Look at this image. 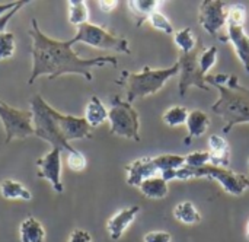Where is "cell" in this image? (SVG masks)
Masks as SVG:
<instances>
[{"instance_id": "cell-25", "label": "cell", "mask_w": 249, "mask_h": 242, "mask_svg": "<svg viewBox=\"0 0 249 242\" xmlns=\"http://www.w3.org/2000/svg\"><path fill=\"white\" fill-rule=\"evenodd\" d=\"M174 41H175L177 47L181 50V53H191L198 44V39L190 26L174 32Z\"/></svg>"}, {"instance_id": "cell-32", "label": "cell", "mask_w": 249, "mask_h": 242, "mask_svg": "<svg viewBox=\"0 0 249 242\" xmlns=\"http://www.w3.org/2000/svg\"><path fill=\"white\" fill-rule=\"evenodd\" d=\"M147 22H149L155 29H159V31H162V32H165V34H169V35L174 34V26H172L171 20H169L163 13H160L159 10H156L155 13H152Z\"/></svg>"}, {"instance_id": "cell-5", "label": "cell", "mask_w": 249, "mask_h": 242, "mask_svg": "<svg viewBox=\"0 0 249 242\" xmlns=\"http://www.w3.org/2000/svg\"><path fill=\"white\" fill-rule=\"evenodd\" d=\"M185 167V156L182 155H159V156H143L125 167L127 184L131 187H140L144 180L158 177L165 171H178Z\"/></svg>"}, {"instance_id": "cell-6", "label": "cell", "mask_w": 249, "mask_h": 242, "mask_svg": "<svg viewBox=\"0 0 249 242\" xmlns=\"http://www.w3.org/2000/svg\"><path fill=\"white\" fill-rule=\"evenodd\" d=\"M191 178H207V180H216L222 188L231 194V196H242L249 188V177L244 174H238L232 169L222 168V167H214V165H206L203 168H188L184 167L178 169L177 172V180L187 181Z\"/></svg>"}, {"instance_id": "cell-26", "label": "cell", "mask_w": 249, "mask_h": 242, "mask_svg": "<svg viewBox=\"0 0 249 242\" xmlns=\"http://www.w3.org/2000/svg\"><path fill=\"white\" fill-rule=\"evenodd\" d=\"M188 115H190V111L185 107L175 105L169 108L168 111H165V114L162 115V120L169 127H178V126L187 124Z\"/></svg>"}, {"instance_id": "cell-38", "label": "cell", "mask_w": 249, "mask_h": 242, "mask_svg": "<svg viewBox=\"0 0 249 242\" xmlns=\"http://www.w3.org/2000/svg\"><path fill=\"white\" fill-rule=\"evenodd\" d=\"M247 240L249 241V219H248V223H247Z\"/></svg>"}, {"instance_id": "cell-21", "label": "cell", "mask_w": 249, "mask_h": 242, "mask_svg": "<svg viewBox=\"0 0 249 242\" xmlns=\"http://www.w3.org/2000/svg\"><path fill=\"white\" fill-rule=\"evenodd\" d=\"M140 193L152 200H162L169 194V186L168 181H165L162 177H153L149 180H144L140 187Z\"/></svg>"}, {"instance_id": "cell-36", "label": "cell", "mask_w": 249, "mask_h": 242, "mask_svg": "<svg viewBox=\"0 0 249 242\" xmlns=\"http://www.w3.org/2000/svg\"><path fill=\"white\" fill-rule=\"evenodd\" d=\"M98 6L104 13H109L118 6V1H115V0H101V1H98Z\"/></svg>"}, {"instance_id": "cell-30", "label": "cell", "mask_w": 249, "mask_h": 242, "mask_svg": "<svg viewBox=\"0 0 249 242\" xmlns=\"http://www.w3.org/2000/svg\"><path fill=\"white\" fill-rule=\"evenodd\" d=\"M216 60H217V48L214 45H212L209 48L204 47V50L200 54L198 61H200V67H201V70H203V73L206 76L209 74L210 69L216 64Z\"/></svg>"}, {"instance_id": "cell-28", "label": "cell", "mask_w": 249, "mask_h": 242, "mask_svg": "<svg viewBox=\"0 0 249 242\" xmlns=\"http://www.w3.org/2000/svg\"><path fill=\"white\" fill-rule=\"evenodd\" d=\"M15 50H16L15 34L13 32H7V31L0 34V61L13 57Z\"/></svg>"}, {"instance_id": "cell-13", "label": "cell", "mask_w": 249, "mask_h": 242, "mask_svg": "<svg viewBox=\"0 0 249 242\" xmlns=\"http://www.w3.org/2000/svg\"><path fill=\"white\" fill-rule=\"evenodd\" d=\"M55 121L63 137L70 143L71 140H82V139H92V127L86 123L85 118H79L70 114H63L60 111H54Z\"/></svg>"}, {"instance_id": "cell-4", "label": "cell", "mask_w": 249, "mask_h": 242, "mask_svg": "<svg viewBox=\"0 0 249 242\" xmlns=\"http://www.w3.org/2000/svg\"><path fill=\"white\" fill-rule=\"evenodd\" d=\"M29 111L32 114V124L35 136L48 142L51 148H57L60 150L73 152L74 148L63 137L58 124L54 117L55 108H53L41 95H34L29 101Z\"/></svg>"}, {"instance_id": "cell-2", "label": "cell", "mask_w": 249, "mask_h": 242, "mask_svg": "<svg viewBox=\"0 0 249 242\" xmlns=\"http://www.w3.org/2000/svg\"><path fill=\"white\" fill-rule=\"evenodd\" d=\"M206 82L219 91V98L212 105V111L225 120L223 133H229L232 127L249 124V88L239 83L235 74H207Z\"/></svg>"}, {"instance_id": "cell-8", "label": "cell", "mask_w": 249, "mask_h": 242, "mask_svg": "<svg viewBox=\"0 0 249 242\" xmlns=\"http://www.w3.org/2000/svg\"><path fill=\"white\" fill-rule=\"evenodd\" d=\"M73 44L82 42L86 45H90L93 48H101V50H114L117 53H123V54H130V44L127 41V38L115 35L112 32H109L108 29L95 25V23H83L82 26L77 28L76 35L71 38Z\"/></svg>"}, {"instance_id": "cell-23", "label": "cell", "mask_w": 249, "mask_h": 242, "mask_svg": "<svg viewBox=\"0 0 249 242\" xmlns=\"http://www.w3.org/2000/svg\"><path fill=\"white\" fill-rule=\"evenodd\" d=\"M174 218L178 222H181L184 225H188V226L197 225V223L201 222V215H200L198 209L196 207L194 203H191L188 200L181 202L174 207Z\"/></svg>"}, {"instance_id": "cell-20", "label": "cell", "mask_w": 249, "mask_h": 242, "mask_svg": "<svg viewBox=\"0 0 249 242\" xmlns=\"http://www.w3.org/2000/svg\"><path fill=\"white\" fill-rule=\"evenodd\" d=\"M19 238L20 242H44L45 229L39 221L29 216L19 226Z\"/></svg>"}, {"instance_id": "cell-9", "label": "cell", "mask_w": 249, "mask_h": 242, "mask_svg": "<svg viewBox=\"0 0 249 242\" xmlns=\"http://www.w3.org/2000/svg\"><path fill=\"white\" fill-rule=\"evenodd\" d=\"M204 50L203 42L198 39L197 47L191 51V53H181L179 58H178V64H179V95L185 96L187 91L193 86L203 89V91H210L207 82H206V74L203 73L201 67H200V54Z\"/></svg>"}, {"instance_id": "cell-15", "label": "cell", "mask_w": 249, "mask_h": 242, "mask_svg": "<svg viewBox=\"0 0 249 242\" xmlns=\"http://www.w3.org/2000/svg\"><path fill=\"white\" fill-rule=\"evenodd\" d=\"M228 37L223 41H231L236 56L239 57L242 66L249 73V35L245 32L244 26L226 25Z\"/></svg>"}, {"instance_id": "cell-7", "label": "cell", "mask_w": 249, "mask_h": 242, "mask_svg": "<svg viewBox=\"0 0 249 242\" xmlns=\"http://www.w3.org/2000/svg\"><path fill=\"white\" fill-rule=\"evenodd\" d=\"M108 121L111 134L134 142L140 140V120L133 104L114 96L108 111Z\"/></svg>"}, {"instance_id": "cell-29", "label": "cell", "mask_w": 249, "mask_h": 242, "mask_svg": "<svg viewBox=\"0 0 249 242\" xmlns=\"http://www.w3.org/2000/svg\"><path fill=\"white\" fill-rule=\"evenodd\" d=\"M210 161H212V156L209 150H196L185 156V167L197 169V168H203L209 165Z\"/></svg>"}, {"instance_id": "cell-34", "label": "cell", "mask_w": 249, "mask_h": 242, "mask_svg": "<svg viewBox=\"0 0 249 242\" xmlns=\"http://www.w3.org/2000/svg\"><path fill=\"white\" fill-rule=\"evenodd\" d=\"M144 242H171L172 241V237L169 232L166 231H152V232H147L143 238Z\"/></svg>"}, {"instance_id": "cell-37", "label": "cell", "mask_w": 249, "mask_h": 242, "mask_svg": "<svg viewBox=\"0 0 249 242\" xmlns=\"http://www.w3.org/2000/svg\"><path fill=\"white\" fill-rule=\"evenodd\" d=\"M20 0L18 1H7V3H0V16H3L4 13H7L9 10H12L13 7H16L19 4Z\"/></svg>"}, {"instance_id": "cell-19", "label": "cell", "mask_w": 249, "mask_h": 242, "mask_svg": "<svg viewBox=\"0 0 249 242\" xmlns=\"http://www.w3.org/2000/svg\"><path fill=\"white\" fill-rule=\"evenodd\" d=\"M85 120L92 129L102 126L108 120V110L96 95H93L90 98V101L88 102V105H86Z\"/></svg>"}, {"instance_id": "cell-1", "label": "cell", "mask_w": 249, "mask_h": 242, "mask_svg": "<svg viewBox=\"0 0 249 242\" xmlns=\"http://www.w3.org/2000/svg\"><path fill=\"white\" fill-rule=\"evenodd\" d=\"M29 37L32 39V72L28 83L32 85L41 76L48 79H57L66 74H79L86 80H92V69L104 66H118V58L114 56H99L93 58H82L74 50L71 39L58 41L45 35L35 18L31 19Z\"/></svg>"}, {"instance_id": "cell-16", "label": "cell", "mask_w": 249, "mask_h": 242, "mask_svg": "<svg viewBox=\"0 0 249 242\" xmlns=\"http://www.w3.org/2000/svg\"><path fill=\"white\" fill-rule=\"evenodd\" d=\"M209 148L212 156L210 165L228 168V165L231 164V146L228 140L219 134H212L209 137Z\"/></svg>"}, {"instance_id": "cell-31", "label": "cell", "mask_w": 249, "mask_h": 242, "mask_svg": "<svg viewBox=\"0 0 249 242\" xmlns=\"http://www.w3.org/2000/svg\"><path fill=\"white\" fill-rule=\"evenodd\" d=\"M66 164H67V168L73 172H82L85 171L86 165H88V161H86V156L79 152V150H73V152H69L67 153V158H66Z\"/></svg>"}, {"instance_id": "cell-17", "label": "cell", "mask_w": 249, "mask_h": 242, "mask_svg": "<svg viewBox=\"0 0 249 242\" xmlns=\"http://www.w3.org/2000/svg\"><path fill=\"white\" fill-rule=\"evenodd\" d=\"M209 127H210V118H209L207 112H204L201 110L190 111V115L187 120L188 136L185 137V145H190L191 139L201 137L209 130Z\"/></svg>"}, {"instance_id": "cell-12", "label": "cell", "mask_w": 249, "mask_h": 242, "mask_svg": "<svg viewBox=\"0 0 249 242\" xmlns=\"http://www.w3.org/2000/svg\"><path fill=\"white\" fill-rule=\"evenodd\" d=\"M226 3L222 0H204L198 7V22L213 37H219L226 25Z\"/></svg>"}, {"instance_id": "cell-3", "label": "cell", "mask_w": 249, "mask_h": 242, "mask_svg": "<svg viewBox=\"0 0 249 242\" xmlns=\"http://www.w3.org/2000/svg\"><path fill=\"white\" fill-rule=\"evenodd\" d=\"M177 74H179L178 61L171 67H165V69H152L149 66H144L139 73L123 70L120 77L115 80V83L120 86H125L127 102L133 104L139 98L155 95L165 86V83L171 77Z\"/></svg>"}, {"instance_id": "cell-11", "label": "cell", "mask_w": 249, "mask_h": 242, "mask_svg": "<svg viewBox=\"0 0 249 242\" xmlns=\"http://www.w3.org/2000/svg\"><path fill=\"white\" fill-rule=\"evenodd\" d=\"M36 175L47 180L55 193H63L64 186L61 180V150L51 148L48 153L36 159Z\"/></svg>"}, {"instance_id": "cell-35", "label": "cell", "mask_w": 249, "mask_h": 242, "mask_svg": "<svg viewBox=\"0 0 249 242\" xmlns=\"http://www.w3.org/2000/svg\"><path fill=\"white\" fill-rule=\"evenodd\" d=\"M69 242H93V240H92V235L88 231H85V229H74L70 234Z\"/></svg>"}, {"instance_id": "cell-10", "label": "cell", "mask_w": 249, "mask_h": 242, "mask_svg": "<svg viewBox=\"0 0 249 242\" xmlns=\"http://www.w3.org/2000/svg\"><path fill=\"white\" fill-rule=\"evenodd\" d=\"M0 120L4 129V142L35 136L32 114L29 110H18L0 99Z\"/></svg>"}, {"instance_id": "cell-33", "label": "cell", "mask_w": 249, "mask_h": 242, "mask_svg": "<svg viewBox=\"0 0 249 242\" xmlns=\"http://www.w3.org/2000/svg\"><path fill=\"white\" fill-rule=\"evenodd\" d=\"M26 4H29V1H19V4H18L16 7H13L12 10H9V12L4 13L3 16H0V34H3V32L6 31V26H7V23L12 20V18H13L23 6H26Z\"/></svg>"}, {"instance_id": "cell-18", "label": "cell", "mask_w": 249, "mask_h": 242, "mask_svg": "<svg viewBox=\"0 0 249 242\" xmlns=\"http://www.w3.org/2000/svg\"><path fill=\"white\" fill-rule=\"evenodd\" d=\"M0 196L4 200H22V202H31L32 193L19 181L6 178L0 183Z\"/></svg>"}, {"instance_id": "cell-14", "label": "cell", "mask_w": 249, "mask_h": 242, "mask_svg": "<svg viewBox=\"0 0 249 242\" xmlns=\"http://www.w3.org/2000/svg\"><path fill=\"white\" fill-rule=\"evenodd\" d=\"M139 213H140L139 206H130V207L118 210L112 218H109V221L107 222V232L109 238L112 241L121 240V237L128 229V226L136 221Z\"/></svg>"}, {"instance_id": "cell-27", "label": "cell", "mask_w": 249, "mask_h": 242, "mask_svg": "<svg viewBox=\"0 0 249 242\" xmlns=\"http://www.w3.org/2000/svg\"><path fill=\"white\" fill-rule=\"evenodd\" d=\"M247 20V7L242 3H235L228 7L226 12V25L244 26Z\"/></svg>"}, {"instance_id": "cell-24", "label": "cell", "mask_w": 249, "mask_h": 242, "mask_svg": "<svg viewBox=\"0 0 249 242\" xmlns=\"http://www.w3.org/2000/svg\"><path fill=\"white\" fill-rule=\"evenodd\" d=\"M67 16H69V22L79 28L83 23H88L89 20V9L86 1L83 0H69L67 3Z\"/></svg>"}, {"instance_id": "cell-22", "label": "cell", "mask_w": 249, "mask_h": 242, "mask_svg": "<svg viewBox=\"0 0 249 242\" xmlns=\"http://www.w3.org/2000/svg\"><path fill=\"white\" fill-rule=\"evenodd\" d=\"M127 6L133 12L137 26H142V23L147 22L150 15L158 10V7L160 6V1H158V0H130L127 3Z\"/></svg>"}]
</instances>
